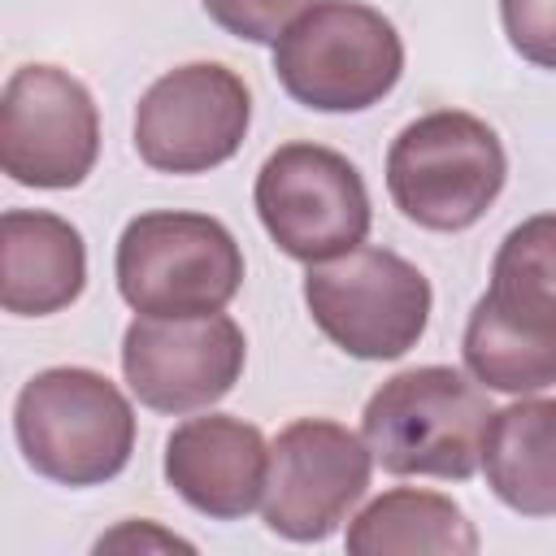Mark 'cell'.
Segmentation results:
<instances>
[{
  "instance_id": "obj_11",
  "label": "cell",
  "mask_w": 556,
  "mask_h": 556,
  "mask_svg": "<svg viewBox=\"0 0 556 556\" xmlns=\"http://www.w3.org/2000/svg\"><path fill=\"white\" fill-rule=\"evenodd\" d=\"M248 339L235 317H148L122 334V374L130 395L152 413H200L226 400L243 374Z\"/></svg>"
},
{
  "instance_id": "obj_5",
  "label": "cell",
  "mask_w": 556,
  "mask_h": 556,
  "mask_svg": "<svg viewBox=\"0 0 556 556\" xmlns=\"http://www.w3.org/2000/svg\"><path fill=\"white\" fill-rule=\"evenodd\" d=\"M117 291L148 317L222 313L243 287V248L208 213L152 208L126 222L113 256Z\"/></svg>"
},
{
  "instance_id": "obj_3",
  "label": "cell",
  "mask_w": 556,
  "mask_h": 556,
  "mask_svg": "<svg viewBox=\"0 0 556 556\" xmlns=\"http://www.w3.org/2000/svg\"><path fill=\"white\" fill-rule=\"evenodd\" d=\"M274 74L313 113H365L395 91L404 39L361 0H317L278 35Z\"/></svg>"
},
{
  "instance_id": "obj_1",
  "label": "cell",
  "mask_w": 556,
  "mask_h": 556,
  "mask_svg": "<svg viewBox=\"0 0 556 556\" xmlns=\"http://www.w3.org/2000/svg\"><path fill=\"white\" fill-rule=\"evenodd\" d=\"M486 387L452 365H417L387 378L365 413L361 434L374 460L395 478L469 482L482 469V434L491 421Z\"/></svg>"
},
{
  "instance_id": "obj_8",
  "label": "cell",
  "mask_w": 556,
  "mask_h": 556,
  "mask_svg": "<svg viewBox=\"0 0 556 556\" xmlns=\"http://www.w3.org/2000/svg\"><path fill=\"white\" fill-rule=\"evenodd\" d=\"M100 156V109L70 70L17 65L0 91V169L17 187L70 191Z\"/></svg>"
},
{
  "instance_id": "obj_20",
  "label": "cell",
  "mask_w": 556,
  "mask_h": 556,
  "mask_svg": "<svg viewBox=\"0 0 556 556\" xmlns=\"http://www.w3.org/2000/svg\"><path fill=\"white\" fill-rule=\"evenodd\" d=\"M191 552V543L187 539H178V534H169V530H161V526H152V521H122L117 530H109V534H100L96 539V552Z\"/></svg>"
},
{
  "instance_id": "obj_18",
  "label": "cell",
  "mask_w": 556,
  "mask_h": 556,
  "mask_svg": "<svg viewBox=\"0 0 556 556\" xmlns=\"http://www.w3.org/2000/svg\"><path fill=\"white\" fill-rule=\"evenodd\" d=\"M204 13L235 39L278 43V35L317 0H200Z\"/></svg>"
},
{
  "instance_id": "obj_10",
  "label": "cell",
  "mask_w": 556,
  "mask_h": 556,
  "mask_svg": "<svg viewBox=\"0 0 556 556\" xmlns=\"http://www.w3.org/2000/svg\"><path fill=\"white\" fill-rule=\"evenodd\" d=\"M374 452L365 434L330 417H300L269 443V482L261 517L278 539L321 543L365 500Z\"/></svg>"
},
{
  "instance_id": "obj_16",
  "label": "cell",
  "mask_w": 556,
  "mask_h": 556,
  "mask_svg": "<svg viewBox=\"0 0 556 556\" xmlns=\"http://www.w3.org/2000/svg\"><path fill=\"white\" fill-rule=\"evenodd\" d=\"M343 543L352 556H395V552L473 556L478 530L452 495L421 486H391L348 521Z\"/></svg>"
},
{
  "instance_id": "obj_6",
  "label": "cell",
  "mask_w": 556,
  "mask_h": 556,
  "mask_svg": "<svg viewBox=\"0 0 556 556\" xmlns=\"http://www.w3.org/2000/svg\"><path fill=\"white\" fill-rule=\"evenodd\" d=\"M430 278L391 248H352L304 274L313 326L356 361H395L426 334Z\"/></svg>"
},
{
  "instance_id": "obj_14",
  "label": "cell",
  "mask_w": 556,
  "mask_h": 556,
  "mask_svg": "<svg viewBox=\"0 0 556 556\" xmlns=\"http://www.w3.org/2000/svg\"><path fill=\"white\" fill-rule=\"evenodd\" d=\"M87 287V243L74 222L43 208L0 217V304L13 317H52Z\"/></svg>"
},
{
  "instance_id": "obj_15",
  "label": "cell",
  "mask_w": 556,
  "mask_h": 556,
  "mask_svg": "<svg viewBox=\"0 0 556 556\" xmlns=\"http://www.w3.org/2000/svg\"><path fill=\"white\" fill-rule=\"evenodd\" d=\"M491 495L521 517H556V395H517L482 434Z\"/></svg>"
},
{
  "instance_id": "obj_9",
  "label": "cell",
  "mask_w": 556,
  "mask_h": 556,
  "mask_svg": "<svg viewBox=\"0 0 556 556\" xmlns=\"http://www.w3.org/2000/svg\"><path fill=\"white\" fill-rule=\"evenodd\" d=\"M248 126V83L222 61H187L139 96L135 152L156 174H208L243 148Z\"/></svg>"
},
{
  "instance_id": "obj_4",
  "label": "cell",
  "mask_w": 556,
  "mask_h": 556,
  "mask_svg": "<svg viewBox=\"0 0 556 556\" xmlns=\"http://www.w3.org/2000/svg\"><path fill=\"white\" fill-rule=\"evenodd\" d=\"M508 156L500 135L465 109L421 113L387 148L391 204L421 230H469L500 200Z\"/></svg>"
},
{
  "instance_id": "obj_7",
  "label": "cell",
  "mask_w": 556,
  "mask_h": 556,
  "mask_svg": "<svg viewBox=\"0 0 556 556\" xmlns=\"http://www.w3.org/2000/svg\"><path fill=\"white\" fill-rule=\"evenodd\" d=\"M256 217L278 252L300 265L343 256L365 243L374 208L361 169L321 143H282L252 187Z\"/></svg>"
},
{
  "instance_id": "obj_12",
  "label": "cell",
  "mask_w": 556,
  "mask_h": 556,
  "mask_svg": "<svg viewBox=\"0 0 556 556\" xmlns=\"http://www.w3.org/2000/svg\"><path fill=\"white\" fill-rule=\"evenodd\" d=\"M161 473L208 521H239L265 500L269 443L252 421L230 413L187 417L165 439Z\"/></svg>"
},
{
  "instance_id": "obj_19",
  "label": "cell",
  "mask_w": 556,
  "mask_h": 556,
  "mask_svg": "<svg viewBox=\"0 0 556 556\" xmlns=\"http://www.w3.org/2000/svg\"><path fill=\"white\" fill-rule=\"evenodd\" d=\"M513 52L539 70H556V0H500Z\"/></svg>"
},
{
  "instance_id": "obj_2",
  "label": "cell",
  "mask_w": 556,
  "mask_h": 556,
  "mask_svg": "<svg viewBox=\"0 0 556 556\" xmlns=\"http://www.w3.org/2000/svg\"><path fill=\"white\" fill-rule=\"evenodd\" d=\"M13 434L39 478L61 486H100L130 465L135 408L100 369L52 365L17 391Z\"/></svg>"
},
{
  "instance_id": "obj_17",
  "label": "cell",
  "mask_w": 556,
  "mask_h": 556,
  "mask_svg": "<svg viewBox=\"0 0 556 556\" xmlns=\"http://www.w3.org/2000/svg\"><path fill=\"white\" fill-rule=\"evenodd\" d=\"M491 282L556 300V213H534L500 239Z\"/></svg>"
},
{
  "instance_id": "obj_13",
  "label": "cell",
  "mask_w": 556,
  "mask_h": 556,
  "mask_svg": "<svg viewBox=\"0 0 556 556\" xmlns=\"http://www.w3.org/2000/svg\"><path fill=\"white\" fill-rule=\"evenodd\" d=\"M465 369L504 395H534L556 387V300L491 282L460 339Z\"/></svg>"
}]
</instances>
